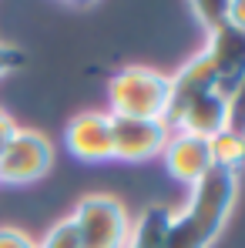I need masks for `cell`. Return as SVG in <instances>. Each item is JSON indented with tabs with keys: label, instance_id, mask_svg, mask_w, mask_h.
<instances>
[{
	"label": "cell",
	"instance_id": "30bf717a",
	"mask_svg": "<svg viewBox=\"0 0 245 248\" xmlns=\"http://www.w3.org/2000/svg\"><path fill=\"white\" fill-rule=\"evenodd\" d=\"M229 127V108H225V97L218 91H208L202 97H195L181 114L171 131H181V134H192V138H202L212 141L215 134H222Z\"/></svg>",
	"mask_w": 245,
	"mask_h": 248
},
{
	"label": "cell",
	"instance_id": "52a82bcc",
	"mask_svg": "<svg viewBox=\"0 0 245 248\" xmlns=\"http://www.w3.org/2000/svg\"><path fill=\"white\" fill-rule=\"evenodd\" d=\"M205 57L215 71V84L218 94L229 97V91L235 87V81L245 74V34L222 24L218 31L205 34Z\"/></svg>",
	"mask_w": 245,
	"mask_h": 248
},
{
	"label": "cell",
	"instance_id": "3957f363",
	"mask_svg": "<svg viewBox=\"0 0 245 248\" xmlns=\"http://www.w3.org/2000/svg\"><path fill=\"white\" fill-rule=\"evenodd\" d=\"M71 221L78 228L81 248H124L131 232V215L124 202L104 191L84 195L71 211Z\"/></svg>",
	"mask_w": 245,
	"mask_h": 248
},
{
	"label": "cell",
	"instance_id": "ac0fdd59",
	"mask_svg": "<svg viewBox=\"0 0 245 248\" xmlns=\"http://www.w3.org/2000/svg\"><path fill=\"white\" fill-rule=\"evenodd\" d=\"M225 24L245 34V0H229V10H225Z\"/></svg>",
	"mask_w": 245,
	"mask_h": 248
},
{
	"label": "cell",
	"instance_id": "e0dca14e",
	"mask_svg": "<svg viewBox=\"0 0 245 248\" xmlns=\"http://www.w3.org/2000/svg\"><path fill=\"white\" fill-rule=\"evenodd\" d=\"M0 248H37V242L27 232H20V228L0 225Z\"/></svg>",
	"mask_w": 245,
	"mask_h": 248
},
{
	"label": "cell",
	"instance_id": "ba28073f",
	"mask_svg": "<svg viewBox=\"0 0 245 248\" xmlns=\"http://www.w3.org/2000/svg\"><path fill=\"white\" fill-rule=\"evenodd\" d=\"M208 91H218V84H215V71H212L205 50H198L195 57H188V61L171 74V94H168L164 127L171 131L175 121H178V114H181L195 97H202V94H208Z\"/></svg>",
	"mask_w": 245,
	"mask_h": 248
},
{
	"label": "cell",
	"instance_id": "277c9868",
	"mask_svg": "<svg viewBox=\"0 0 245 248\" xmlns=\"http://www.w3.org/2000/svg\"><path fill=\"white\" fill-rule=\"evenodd\" d=\"M54 168V144L34 127H20L0 151V185H31Z\"/></svg>",
	"mask_w": 245,
	"mask_h": 248
},
{
	"label": "cell",
	"instance_id": "5b68a950",
	"mask_svg": "<svg viewBox=\"0 0 245 248\" xmlns=\"http://www.w3.org/2000/svg\"><path fill=\"white\" fill-rule=\"evenodd\" d=\"M64 144L67 151L87 161V165H101L114 158V141H111V114L108 111H81L74 114L64 127Z\"/></svg>",
	"mask_w": 245,
	"mask_h": 248
},
{
	"label": "cell",
	"instance_id": "6da1fadb",
	"mask_svg": "<svg viewBox=\"0 0 245 248\" xmlns=\"http://www.w3.org/2000/svg\"><path fill=\"white\" fill-rule=\"evenodd\" d=\"M239 198V171L212 168L192 188L181 211L168 218L164 248H212Z\"/></svg>",
	"mask_w": 245,
	"mask_h": 248
},
{
	"label": "cell",
	"instance_id": "7a4b0ae2",
	"mask_svg": "<svg viewBox=\"0 0 245 248\" xmlns=\"http://www.w3.org/2000/svg\"><path fill=\"white\" fill-rule=\"evenodd\" d=\"M168 94H171V74L131 64V67H121L118 74H111V81H108V104H111L108 114L164 124Z\"/></svg>",
	"mask_w": 245,
	"mask_h": 248
},
{
	"label": "cell",
	"instance_id": "4fadbf2b",
	"mask_svg": "<svg viewBox=\"0 0 245 248\" xmlns=\"http://www.w3.org/2000/svg\"><path fill=\"white\" fill-rule=\"evenodd\" d=\"M37 248H81V238H78V228H74L71 215L61 218V221H54L47 228V235L37 242Z\"/></svg>",
	"mask_w": 245,
	"mask_h": 248
},
{
	"label": "cell",
	"instance_id": "2e32d148",
	"mask_svg": "<svg viewBox=\"0 0 245 248\" xmlns=\"http://www.w3.org/2000/svg\"><path fill=\"white\" fill-rule=\"evenodd\" d=\"M24 64H27V54H24L20 47H14V44H0V78L20 71Z\"/></svg>",
	"mask_w": 245,
	"mask_h": 248
},
{
	"label": "cell",
	"instance_id": "8992f818",
	"mask_svg": "<svg viewBox=\"0 0 245 248\" xmlns=\"http://www.w3.org/2000/svg\"><path fill=\"white\" fill-rule=\"evenodd\" d=\"M171 131L162 121H134V118H111V141L118 161H151L168 144Z\"/></svg>",
	"mask_w": 245,
	"mask_h": 248
},
{
	"label": "cell",
	"instance_id": "8fae6325",
	"mask_svg": "<svg viewBox=\"0 0 245 248\" xmlns=\"http://www.w3.org/2000/svg\"><path fill=\"white\" fill-rule=\"evenodd\" d=\"M168 218H171L168 205H148L131 221L124 248H164V242H168Z\"/></svg>",
	"mask_w": 245,
	"mask_h": 248
},
{
	"label": "cell",
	"instance_id": "7c38bea8",
	"mask_svg": "<svg viewBox=\"0 0 245 248\" xmlns=\"http://www.w3.org/2000/svg\"><path fill=\"white\" fill-rule=\"evenodd\" d=\"M208 148H212V161H215V168L239 171V168L245 165V134L232 131V127H225L222 134H215V138L208 141Z\"/></svg>",
	"mask_w": 245,
	"mask_h": 248
},
{
	"label": "cell",
	"instance_id": "9c48e42d",
	"mask_svg": "<svg viewBox=\"0 0 245 248\" xmlns=\"http://www.w3.org/2000/svg\"><path fill=\"white\" fill-rule=\"evenodd\" d=\"M162 158H164L168 174H171L175 181L188 185V188H195L205 174L215 168L208 141L192 138V134H181V131H171V138H168V144H164Z\"/></svg>",
	"mask_w": 245,
	"mask_h": 248
},
{
	"label": "cell",
	"instance_id": "5bb4252c",
	"mask_svg": "<svg viewBox=\"0 0 245 248\" xmlns=\"http://www.w3.org/2000/svg\"><path fill=\"white\" fill-rule=\"evenodd\" d=\"M225 10H229V0H198V3H192V14L198 17L205 34L218 31L225 24Z\"/></svg>",
	"mask_w": 245,
	"mask_h": 248
},
{
	"label": "cell",
	"instance_id": "d6986e66",
	"mask_svg": "<svg viewBox=\"0 0 245 248\" xmlns=\"http://www.w3.org/2000/svg\"><path fill=\"white\" fill-rule=\"evenodd\" d=\"M17 131H20V124L14 121L7 111H0V151H3V148L14 141V134H17Z\"/></svg>",
	"mask_w": 245,
	"mask_h": 248
},
{
	"label": "cell",
	"instance_id": "9a60e30c",
	"mask_svg": "<svg viewBox=\"0 0 245 248\" xmlns=\"http://www.w3.org/2000/svg\"><path fill=\"white\" fill-rule=\"evenodd\" d=\"M225 108H229V127L239 131V134H245V74L235 81V87L229 91Z\"/></svg>",
	"mask_w": 245,
	"mask_h": 248
}]
</instances>
